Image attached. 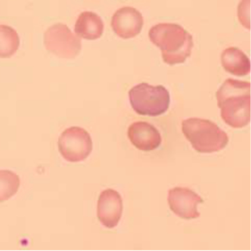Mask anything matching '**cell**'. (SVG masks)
I'll return each instance as SVG.
<instances>
[{"instance_id":"5","label":"cell","mask_w":251,"mask_h":251,"mask_svg":"<svg viewBox=\"0 0 251 251\" xmlns=\"http://www.w3.org/2000/svg\"><path fill=\"white\" fill-rule=\"evenodd\" d=\"M44 44L47 50L66 59H73L81 51L80 38L72 33L68 26L57 23L50 27L44 36Z\"/></svg>"},{"instance_id":"11","label":"cell","mask_w":251,"mask_h":251,"mask_svg":"<svg viewBox=\"0 0 251 251\" xmlns=\"http://www.w3.org/2000/svg\"><path fill=\"white\" fill-rule=\"evenodd\" d=\"M104 23L98 14L92 11L81 13L76 21L75 32L79 38L96 40L102 36Z\"/></svg>"},{"instance_id":"9","label":"cell","mask_w":251,"mask_h":251,"mask_svg":"<svg viewBox=\"0 0 251 251\" xmlns=\"http://www.w3.org/2000/svg\"><path fill=\"white\" fill-rule=\"evenodd\" d=\"M123 211V199L118 192L108 189L101 192L98 202V217L104 226L108 228L116 227Z\"/></svg>"},{"instance_id":"1","label":"cell","mask_w":251,"mask_h":251,"mask_svg":"<svg viewBox=\"0 0 251 251\" xmlns=\"http://www.w3.org/2000/svg\"><path fill=\"white\" fill-rule=\"evenodd\" d=\"M223 121L230 127L242 128L251 121V83L227 79L216 93Z\"/></svg>"},{"instance_id":"14","label":"cell","mask_w":251,"mask_h":251,"mask_svg":"<svg viewBox=\"0 0 251 251\" xmlns=\"http://www.w3.org/2000/svg\"><path fill=\"white\" fill-rule=\"evenodd\" d=\"M20 186L18 175L11 170H0V203L16 195Z\"/></svg>"},{"instance_id":"2","label":"cell","mask_w":251,"mask_h":251,"mask_svg":"<svg viewBox=\"0 0 251 251\" xmlns=\"http://www.w3.org/2000/svg\"><path fill=\"white\" fill-rule=\"evenodd\" d=\"M149 38L161 51L163 61L169 65L183 64L192 53L193 38L182 26L160 23L151 27Z\"/></svg>"},{"instance_id":"8","label":"cell","mask_w":251,"mask_h":251,"mask_svg":"<svg viewBox=\"0 0 251 251\" xmlns=\"http://www.w3.org/2000/svg\"><path fill=\"white\" fill-rule=\"evenodd\" d=\"M143 25L142 14L132 7H123L117 10L111 20V27L114 33L124 39L138 36L142 31Z\"/></svg>"},{"instance_id":"7","label":"cell","mask_w":251,"mask_h":251,"mask_svg":"<svg viewBox=\"0 0 251 251\" xmlns=\"http://www.w3.org/2000/svg\"><path fill=\"white\" fill-rule=\"evenodd\" d=\"M167 201L170 209L176 215L184 220L198 218L201 214L197 208L198 205L204 202L198 194L184 187H175L170 189Z\"/></svg>"},{"instance_id":"15","label":"cell","mask_w":251,"mask_h":251,"mask_svg":"<svg viewBox=\"0 0 251 251\" xmlns=\"http://www.w3.org/2000/svg\"><path fill=\"white\" fill-rule=\"evenodd\" d=\"M250 8H251V0H242L238 5V18L241 24L245 28L249 30L251 27L250 23Z\"/></svg>"},{"instance_id":"12","label":"cell","mask_w":251,"mask_h":251,"mask_svg":"<svg viewBox=\"0 0 251 251\" xmlns=\"http://www.w3.org/2000/svg\"><path fill=\"white\" fill-rule=\"evenodd\" d=\"M221 64L224 70L236 76H245L251 72L249 58L237 48H228L221 55Z\"/></svg>"},{"instance_id":"13","label":"cell","mask_w":251,"mask_h":251,"mask_svg":"<svg viewBox=\"0 0 251 251\" xmlns=\"http://www.w3.org/2000/svg\"><path fill=\"white\" fill-rule=\"evenodd\" d=\"M20 36L13 27L0 25V58H9L18 50Z\"/></svg>"},{"instance_id":"6","label":"cell","mask_w":251,"mask_h":251,"mask_svg":"<svg viewBox=\"0 0 251 251\" xmlns=\"http://www.w3.org/2000/svg\"><path fill=\"white\" fill-rule=\"evenodd\" d=\"M93 149L90 134L77 126L66 129L58 139V150L64 159L79 162L88 158Z\"/></svg>"},{"instance_id":"10","label":"cell","mask_w":251,"mask_h":251,"mask_svg":"<svg viewBox=\"0 0 251 251\" xmlns=\"http://www.w3.org/2000/svg\"><path fill=\"white\" fill-rule=\"evenodd\" d=\"M127 136L132 145L143 151L157 149L162 141L158 129L143 121L136 122L130 125L127 130Z\"/></svg>"},{"instance_id":"3","label":"cell","mask_w":251,"mask_h":251,"mask_svg":"<svg viewBox=\"0 0 251 251\" xmlns=\"http://www.w3.org/2000/svg\"><path fill=\"white\" fill-rule=\"evenodd\" d=\"M182 132L192 148L200 153L218 152L228 143L227 133L208 120L194 117L183 120Z\"/></svg>"},{"instance_id":"4","label":"cell","mask_w":251,"mask_h":251,"mask_svg":"<svg viewBox=\"0 0 251 251\" xmlns=\"http://www.w3.org/2000/svg\"><path fill=\"white\" fill-rule=\"evenodd\" d=\"M129 98L132 108L139 115L157 117L167 112L170 107V93L161 85L139 83L129 91Z\"/></svg>"}]
</instances>
